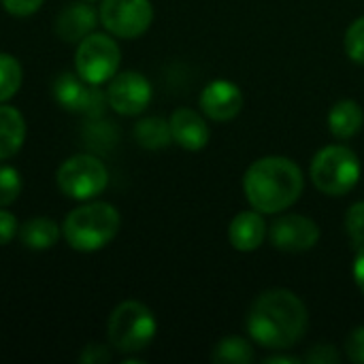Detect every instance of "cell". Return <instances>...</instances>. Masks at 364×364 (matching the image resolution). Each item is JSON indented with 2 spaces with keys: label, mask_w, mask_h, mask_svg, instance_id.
Returning a JSON list of instances; mask_svg holds the SVG:
<instances>
[{
  "label": "cell",
  "mask_w": 364,
  "mask_h": 364,
  "mask_svg": "<svg viewBox=\"0 0 364 364\" xmlns=\"http://www.w3.org/2000/svg\"><path fill=\"white\" fill-rule=\"evenodd\" d=\"M303 363L307 364H339L341 363V354L337 352L335 346H316L311 348L305 356Z\"/></svg>",
  "instance_id": "obj_26"
},
{
  "label": "cell",
  "mask_w": 364,
  "mask_h": 364,
  "mask_svg": "<svg viewBox=\"0 0 364 364\" xmlns=\"http://www.w3.org/2000/svg\"><path fill=\"white\" fill-rule=\"evenodd\" d=\"M311 181L326 196H343L360 179L358 156L346 145H328L311 160Z\"/></svg>",
  "instance_id": "obj_5"
},
{
  "label": "cell",
  "mask_w": 364,
  "mask_h": 364,
  "mask_svg": "<svg viewBox=\"0 0 364 364\" xmlns=\"http://www.w3.org/2000/svg\"><path fill=\"white\" fill-rule=\"evenodd\" d=\"M346 354L354 364H364V326H356L346 339Z\"/></svg>",
  "instance_id": "obj_27"
},
{
  "label": "cell",
  "mask_w": 364,
  "mask_h": 364,
  "mask_svg": "<svg viewBox=\"0 0 364 364\" xmlns=\"http://www.w3.org/2000/svg\"><path fill=\"white\" fill-rule=\"evenodd\" d=\"M303 171L286 156H267L250 164L243 192L252 209L273 215L290 209L303 194Z\"/></svg>",
  "instance_id": "obj_2"
},
{
  "label": "cell",
  "mask_w": 364,
  "mask_h": 364,
  "mask_svg": "<svg viewBox=\"0 0 364 364\" xmlns=\"http://www.w3.org/2000/svg\"><path fill=\"white\" fill-rule=\"evenodd\" d=\"M83 139L85 145L94 151H107L111 149L117 139H119V130L115 128L113 122H107L102 117H92L87 128L83 130Z\"/></svg>",
  "instance_id": "obj_21"
},
{
  "label": "cell",
  "mask_w": 364,
  "mask_h": 364,
  "mask_svg": "<svg viewBox=\"0 0 364 364\" xmlns=\"http://www.w3.org/2000/svg\"><path fill=\"white\" fill-rule=\"evenodd\" d=\"M134 139L143 149L158 151L173 143L171 126L164 117H143L134 126Z\"/></svg>",
  "instance_id": "obj_19"
},
{
  "label": "cell",
  "mask_w": 364,
  "mask_h": 364,
  "mask_svg": "<svg viewBox=\"0 0 364 364\" xmlns=\"http://www.w3.org/2000/svg\"><path fill=\"white\" fill-rule=\"evenodd\" d=\"M250 337L273 352H284L296 346L309 326V314L305 303L286 288H273L262 292L247 314Z\"/></svg>",
  "instance_id": "obj_1"
},
{
  "label": "cell",
  "mask_w": 364,
  "mask_h": 364,
  "mask_svg": "<svg viewBox=\"0 0 364 364\" xmlns=\"http://www.w3.org/2000/svg\"><path fill=\"white\" fill-rule=\"evenodd\" d=\"M98 19L100 17L96 9L92 6V2H85V0L73 2L64 6L60 15L55 17V34L64 43H79L87 34L94 32Z\"/></svg>",
  "instance_id": "obj_14"
},
{
  "label": "cell",
  "mask_w": 364,
  "mask_h": 364,
  "mask_svg": "<svg viewBox=\"0 0 364 364\" xmlns=\"http://www.w3.org/2000/svg\"><path fill=\"white\" fill-rule=\"evenodd\" d=\"M119 62H122V51L111 34L92 32L77 43L75 70L83 81L92 85H102L111 81L117 75Z\"/></svg>",
  "instance_id": "obj_7"
},
{
  "label": "cell",
  "mask_w": 364,
  "mask_h": 364,
  "mask_svg": "<svg viewBox=\"0 0 364 364\" xmlns=\"http://www.w3.org/2000/svg\"><path fill=\"white\" fill-rule=\"evenodd\" d=\"M26 141V119L9 105H0V160L13 158Z\"/></svg>",
  "instance_id": "obj_17"
},
{
  "label": "cell",
  "mask_w": 364,
  "mask_h": 364,
  "mask_svg": "<svg viewBox=\"0 0 364 364\" xmlns=\"http://www.w3.org/2000/svg\"><path fill=\"white\" fill-rule=\"evenodd\" d=\"M264 363L267 364H299V363H303V358H299V356H286V354H275V356H269V358H264Z\"/></svg>",
  "instance_id": "obj_32"
},
{
  "label": "cell",
  "mask_w": 364,
  "mask_h": 364,
  "mask_svg": "<svg viewBox=\"0 0 364 364\" xmlns=\"http://www.w3.org/2000/svg\"><path fill=\"white\" fill-rule=\"evenodd\" d=\"M364 126V111L356 100H339L328 113V130L335 139L348 141Z\"/></svg>",
  "instance_id": "obj_16"
},
{
  "label": "cell",
  "mask_w": 364,
  "mask_h": 364,
  "mask_svg": "<svg viewBox=\"0 0 364 364\" xmlns=\"http://www.w3.org/2000/svg\"><path fill=\"white\" fill-rule=\"evenodd\" d=\"M243 92L226 79H215L205 85L200 94V109L213 122L235 119L243 109Z\"/></svg>",
  "instance_id": "obj_12"
},
{
  "label": "cell",
  "mask_w": 364,
  "mask_h": 364,
  "mask_svg": "<svg viewBox=\"0 0 364 364\" xmlns=\"http://www.w3.org/2000/svg\"><path fill=\"white\" fill-rule=\"evenodd\" d=\"M4 11L15 15V17H28V15H34L45 0H0Z\"/></svg>",
  "instance_id": "obj_28"
},
{
  "label": "cell",
  "mask_w": 364,
  "mask_h": 364,
  "mask_svg": "<svg viewBox=\"0 0 364 364\" xmlns=\"http://www.w3.org/2000/svg\"><path fill=\"white\" fill-rule=\"evenodd\" d=\"M168 126H171L173 143H177L188 151H200L209 143L211 132L205 117L190 107L175 109L168 117Z\"/></svg>",
  "instance_id": "obj_13"
},
{
  "label": "cell",
  "mask_w": 364,
  "mask_h": 364,
  "mask_svg": "<svg viewBox=\"0 0 364 364\" xmlns=\"http://www.w3.org/2000/svg\"><path fill=\"white\" fill-rule=\"evenodd\" d=\"M21 81H23V70L17 58L0 51V105L11 100L19 92Z\"/></svg>",
  "instance_id": "obj_22"
},
{
  "label": "cell",
  "mask_w": 364,
  "mask_h": 364,
  "mask_svg": "<svg viewBox=\"0 0 364 364\" xmlns=\"http://www.w3.org/2000/svg\"><path fill=\"white\" fill-rule=\"evenodd\" d=\"M98 17L111 36L136 38L149 30L154 6L149 0H102Z\"/></svg>",
  "instance_id": "obj_8"
},
{
  "label": "cell",
  "mask_w": 364,
  "mask_h": 364,
  "mask_svg": "<svg viewBox=\"0 0 364 364\" xmlns=\"http://www.w3.org/2000/svg\"><path fill=\"white\" fill-rule=\"evenodd\" d=\"M346 232L356 247L364 245V203H354L346 215Z\"/></svg>",
  "instance_id": "obj_25"
},
{
  "label": "cell",
  "mask_w": 364,
  "mask_h": 364,
  "mask_svg": "<svg viewBox=\"0 0 364 364\" xmlns=\"http://www.w3.org/2000/svg\"><path fill=\"white\" fill-rule=\"evenodd\" d=\"M85 2H98V0H85Z\"/></svg>",
  "instance_id": "obj_33"
},
{
  "label": "cell",
  "mask_w": 364,
  "mask_h": 364,
  "mask_svg": "<svg viewBox=\"0 0 364 364\" xmlns=\"http://www.w3.org/2000/svg\"><path fill=\"white\" fill-rule=\"evenodd\" d=\"M60 235H62V228L49 218H34V220H28L23 226H19V239L23 247L34 250V252L51 250L60 241Z\"/></svg>",
  "instance_id": "obj_18"
},
{
  "label": "cell",
  "mask_w": 364,
  "mask_h": 364,
  "mask_svg": "<svg viewBox=\"0 0 364 364\" xmlns=\"http://www.w3.org/2000/svg\"><path fill=\"white\" fill-rule=\"evenodd\" d=\"M346 53L350 60L364 66V15L358 17L346 32Z\"/></svg>",
  "instance_id": "obj_24"
},
{
  "label": "cell",
  "mask_w": 364,
  "mask_h": 364,
  "mask_svg": "<svg viewBox=\"0 0 364 364\" xmlns=\"http://www.w3.org/2000/svg\"><path fill=\"white\" fill-rule=\"evenodd\" d=\"M107 102L109 107L126 117L139 115L151 102V83L145 75L136 70L117 73L107 87Z\"/></svg>",
  "instance_id": "obj_10"
},
{
  "label": "cell",
  "mask_w": 364,
  "mask_h": 364,
  "mask_svg": "<svg viewBox=\"0 0 364 364\" xmlns=\"http://www.w3.org/2000/svg\"><path fill=\"white\" fill-rule=\"evenodd\" d=\"M267 237V224L260 211H241L228 226V241L237 252H254Z\"/></svg>",
  "instance_id": "obj_15"
},
{
  "label": "cell",
  "mask_w": 364,
  "mask_h": 364,
  "mask_svg": "<svg viewBox=\"0 0 364 364\" xmlns=\"http://www.w3.org/2000/svg\"><path fill=\"white\" fill-rule=\"evenodd\" d=\"M269 237H271V243L275 250L288 252V254H301V252H309L318 245L320 228L314 220H309L305 215L288 213L273 222Z\"/></svg>",
  "instance_id": "obj_11"
},
{
  "label": "cell",
  "mask_w": 364,
  "mask_h": 364,
  "mask_svg": "<svg viewBox=\"0 0 364 364\" xmlns=\"http://www.w3.org/2000/svg\"><path fill=\"white\" fill-rule=\"evenodd\" d=\"M55 183L60 192L75 200H92L105 192L109 183V171L105 162L92 154H77L58 166Z\"/></svg>",
  "instance_id": "obj_6"
},
{
  "label": "cell",
  "mask_w": 364,
  "mask_h": 364,
  "mask_svg": "<svg viewBox=\"0 0 364 364\" xmlns=\"http://www.w3.org/2000/svg\"><path fill=\"white\" fill-rule=\"evenodd\" d=\"M79 363L83 364H105L111 363V352L107 346L100 343H90L83 348V352L79 354Z\"/></svg>",
  "instance_id": "obj_29"
},
{
  "label": "cell",
  "mask_w": 364,
  "mask_h": 364,
  "mask_svg": "<svg viewBox=\"0 0 364 364\" xmlns=\"http://www.w3.org/2000/svg\"><path fill=\"white\" fill-rule=\"evenodd\" d=\"M211 360L218 364H250L256 360L254 348L243 337H224L211 354Z\"/></svg>",
  "instance_id": "obj_20"
},
{
  "label": "cell",
  "mask_w": 364,
  "mask_h": 364,
  "mask_svg": "<svg viewBox=\"0 0 364 364\" xmlns=\"http://www.w3.org/2000/svg\"><path fill=\"white\" fill-rule=\"evenodd\" d=\"M354 282L364 294V245L358 247V254H356V260H354Z\"/></svg>",
  "instance_id": "obj_31"
},
{
  "label": "cell",
  "mask_w": 364,
  "mask_h": 364,
  "mask_svg": "<svg viewBox=\"0 0 364 364\" xmlns=\"http://www.w3.org/2000/svg\"><path fill=\"white\" fill-rule=\"evenodd\" d=\"M21 175L13 166H0V209L13 205L21 194Z\"/></svg>",
  "instance_id": "obj_23"
},
{
  "label": "cell",
  "mask_w": 364,
  "mask_h": 364,
  "mask_svg": "<svg viewBox=\"0 0 364 364\" xmlns=\"http://www.w3.org/2000/svg\"><path fill=\"white\" fill-rule=\"evenodd\" d=\"M53 96L60 107L70 113H83L85 117H102L107 102V92L98 85L83 81L77 73H60L53 81Z\"/></svg>",
  "instance_id": "obj_9"
},
{
  "label": "cell",
  "mask_w": 364,
  "mask_h": 364,
  "mask_svg": "<svg viewBox=\"0 0 364 364\" xmlns=\"http://www.w3.org/2000/svg\"><path fill=\"white\" fill-rule=\"evenodd\" d=\"M15 235H19V222L13 213L0 209V247L11 243L15 239Z\"/></svg>",
  "instance_id": "obj_30"
},
{
  "label": "cell",
  "mask_w": 364,
  "mask_h": 364,
  "mask_svg": "<svg viewBox=\"0 0 364 364\" xmlns=\"http://www.w3.org/2000/svg\"><path fill=\"white\" fill-rule=\"evenodd\" d=\"M119 226V211L111 203L92 200L66 215L62 235L66 243L77 252H98L117 237Z\"/></svg>",
  "instance_id": "obj_3"
},
{
  "label": "cell",
  "mask_w": 364,
  "mask_h": 364,
  "mask_svg": "<svg viewBox=\"0 0 364 364\" xmlns=\"http://www.w3.org/2000/svg\"><path fill=\"white\" fill-rule=\"evenodd\" d=\"M158 331L156 316L139 301H124L109 318L107 335L113 350L122 354H139L154 341Z\"/></svg>",
  "instance_id": "obj_4"
}]
</instances>
